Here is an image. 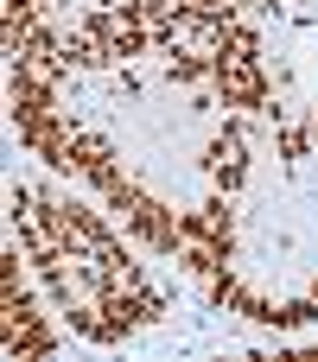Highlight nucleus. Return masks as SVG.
<instances>
[{
    "label": "nucleus",
    "instance_id": "obj_1",
    "mask_svg": "<svg viewBox=\"0 0 318 362\" xmlns=\"http://www.w3.org/2000/svg\"><path fill=\"white\" fill-rule=\"evenodd\" d=\"M13 248L32 261L57 318L89 344H121L127 331L159 318V286L140 274L127 242L108 229L102 210L64 191L45 185L13 191Z\"/></svg>",
    "mask_w": 318,
    "mask_h": 362
},
{
    "label": "nucleus",
    "instance_id": "obj_2",
    "mask_svg": "<svg viewBox=\"0 0 318 362\" xmlns=\"http://www.w3.org/2000/svg\"><path fill=\"white\" fill-rule=\"evenodd\" d=\"M0 312H6V356H51L57 350V331H51V299H45V286H38V274H32V261L13 248L6 261H0Z\"/></svg>",
    "mask_w": 318,
    "mask_h": 362
}]
</instances>
